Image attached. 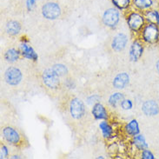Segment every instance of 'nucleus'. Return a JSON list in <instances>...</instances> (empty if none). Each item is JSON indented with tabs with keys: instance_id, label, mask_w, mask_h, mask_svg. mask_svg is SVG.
Here are the masks:
<instances>
[{
	"instance_id": "f257e3e1",
	"label": "nucleus",
	"mask_w": 159,
	"mask_h": 159,
	"mask_svg": "<svg viewBox=\"0 0 159 159\" xmlns=\"http://www.w3.org/2000/svg\"><path fill=\"white\" fill-rule=\"evenodd\" d=\"M140 39L143 43L156 45L159 43V26L154 23L147 22L140 32Z\"/></svg>"
},
{
	"instance_id": "f03ea898",
	"label": "nucleus",
	"mask_w": 159,
	"mask_h": 159,
	"mask_svg": "<svg viewBox=\"0 0 159 159\" xmlns=\"http://www.w3.org/2000/svg\"><path fill=\"white\" fill-rule=\"evenodd\" d=\"M126 20L129 30L138 34H140L141 30L147 23L144 13L141 11H132L129 13Z\"/></svg>"
},
{
	"instance_id": "7ed1b4c3",
	"label": "nucleus",
	"mask_w": 159,
	"mask_h": 159,
	"mask_svg": "<svg viewBox=\"0 0 159 159\" xmlns=\"http://www.w3.org/2000/svg\"><path fill=\"white\" fill-rule=\"evenodd\" d=\"M2 134H3L4 141L12 146L19 147L23 143L22 134L15 127L5 126L2 129Z\"/></svg>"
},
{
	"instance_id": "20e7f679",
	"label": "nucleus",
	"mask_w": 159,
	"mask_h": 159,
	"mask_svg": "<svg viewBox=\"0 0 159 159\" xmlns=\"http://www.w3.org/2000/svg\"><path fill=\"white\" fill-rule=\"evenodd\" d=\"M42 81L44 86L50 90H55L61 87L60 77L57 76L52 68L43 70L42 73Z\"/></svg>"
},
{
	"instance_id": "39448f33",
	"label": "nucleus",
	"mask_w": 159,
	"mask_h": 159,
	"mask_svg": "<svg viewBox=\"0 0 159 159\" xmlns=\"http://www.w3.org/2000/svg\"><path fill=\"white\" fill-rule=\"evenodd\" d=\"M70 114L72 118L78 120L81 119L85 115V106L81 99L78 98H73L70 99L69 105Z\"/></svg>"
},
{
	"instance_id": "423d86ee",
	"label": "nucleus",
	"mask_w": 159,
	"mask_h": 159,
	"mask_svg": "<svg viewBox=\"0 0 159 159\" xmlns=\"http://www.w3.org/2000/svg\"><path fill=\"white\" fill-rule=\"evenodd\" d=\"M23 74L17 67H9L4 72V80L9 85H18L22 81Z\"/></svg>"
},
{
	"instance_id": "0eeeda50",
	"label": "nucleus",
	"mask_w": 159,
	"mask_h": 159,
	"mask_svg": "<svg viewBox=\"0 0 159 159\" xmlns=\"http://www.w3.org/2000/svg\"><path fill=\"white\" fill-rule=\"evenodd\" d=\"M61 10L59 5L54 2H49L43 4L42 7V14L45 18L50 20H54L60 16Z\"/></svg>"
},
{
	"instance_id": "6e6552de",
	"label": "nucleus",
	"mask_w": 159,
	"mask_h": 159,
	"mask_svg": "<svg viewBox=\"0 0 159 159\" xmlns=\"http://www.w3.org/2000/svg\"><path fill=\"white\" fill-rule=\"evenodd\" d=\"M120 19L119 11L115 8H110L106 10L103 15V24L110 28L116 27Z\"/></svg>"
},
{
	"instance_id": "1a4fd4ad",
	"label": "nucleus",
	"mask_w": 159,
	"mask_h": 159,
	"mask_svg": "<svg viewBox=\"0 0 159 159\" xmlns=\"http://www.w3.org/2000/svg\"><path fill=\"white\" fill-rule=\"evenodd\" d=\"M144 46L142 40H135L129 48V57L131 62H138L143 57Z\"/></svg>"
},
{
	"instance_id": "9d476101",
	"label": "nucleus",
	"mask_w": 159,
	"mask_h": 159,
	"mask_svg": "<svg viewBox=\"0 0 159 159\" xmlns=\"http://www.w3.org/2000/svg\"><path fill=\"white\" fill-rule=\"evenodd\" d=\"M141 109L143 113L146 116H156L159 114V104L153 99L144 101Z\"/></svg>"
},
{
	"instance_id": "9b49d317",
	"label": "nucleus",
	"mask_w": 159,
	"mask_h": 159,
	"mask_svg": "<svg viewBox=\"0 0 159 159\" xmlns=\"http://www.w3.org/2000/svg\"><path fill=\"white\" fill-rule=\"evenodd\" d=\"M128 43V37L125 33H118L116 34L111 42V48L115 52H122L127 45Z\"/></svg>"
},
{
	"instance_id": "f8f14e48",
	"label": "nucleus",
	"mask_w": 159,
	"mask_h": 159,
	"mask_svg": "<svg viewBox=\"0 0 159 159\" xmlns=\"http://www.w3.org/2000/svg\"><path fill=\"white\" fill-rule=\"evenodd\" d=\"M92 115L97 120H106L108 119V111L106 108L101 103H95L92 106Z\"/></svg>"
},
{
	"instance_id": "ddd939ff",
	"label": "nucleus",
	"mask_w": 159,
	"mask_h": 159,
	"mask_svg": "<svg viewBox=\"0 0 159 159\" xmlns=\"http://www.w3.org/2000/svg\"><path fill=\"white\" fill-rule=\"evenodd\" d=\"M129 76L126 72H122L116 75V77L113 79L112 84L114 86V88L121 90V89H125L126 86L129 84Z\"/></svg>"
},
{
	"instance_id": "4468645a",
	"label": "nucleus",
	"mask_w": 159,
	"mask_h": 159,
	"mask_svg": "<svg viewBox=\"0 0 159 159\" xmlns=\"http://www.w3.org/2000/svg\"><path fill=\"white\" fill-rule=\"evenodd\" d=\"M20 52L21 55L24 57H25L27 59H31V60L36 61L38 59V55L35 52V51L32 49V47L30 46V44L26 43H22L20 44Z\"/></svg>"
},
{
	"instance_id": "2eb2a0df",
	"label": "nucleus",
	"mask_w": 159,
	"mask_h": 159,
	"mask_svg": "<svg viewBox=\"0 0 159 159\" xmlns=\"http://www.w3.org/2000/svg\"><path fill=\"white\" fill-rule=\"evenodd\" d=\"M135 8L141 12H146L151 10L154 5V0H133L132 1Z\"/></svg>"
},
{
	"instance_id": "dca6fc26",
	"label": "nucleus",
	"mask_w": 159,
	"mask_h": 159,
	"mask_svg": "<svg viewBox=\"0 0 159 159\" xmlns=\"http://www.w3.org/2000/svg\"><path fill=\"white\" fill-rule=\"evenodd\" d=\"M125 132L127 135H129V137H135L140 133V129H139V125L138 122L136 119H132L129 121L125 127Z\"/></svg>"
},
{
	"instance_id": "f3484780",
	"label": "nucleus",
	"mask_w": 159,
	"mask_h": 159,
	"mask_svg": "<svg viewBox=\"0 0 159 159\" xmlns=\"http://www.w3.org/2000/svg\"><path fill=\"white\" fill-rule=\"evenodd\" d=\"M5 31L10 36H17L21 31V25L15 20L8 22L5 25Z\"/></svg>"
},
{
	"instance_id": "a211bd4d",
	"label": "nucleus",
	"mask_w": 159,
	"mask_h": 159,
	"mask_svg": "<svg viewBox=\"0 0 159 159\" xmlns=\"http://www.w3.org/2000/svg\"><path fill=\"white\" fill-rule=\"evenodd\" d=\"M21 55L20 51H17L15 48H10L4 52V59L8 63H16L18 61Z\"/></svg>"
},
{
	"instance_id": "6ab92c4d",
	"label": "nucleus",
	"mask_w": 159,
	"mask_h": 159,
	"mask_svg": "<svg viewBox=\"0 0 159 159\" xmlns=\"http://www.w3.org/2000/svg\"><path fill=\"white\" fill-rule=\"evenodd\" d=\"M132 143L135 145V147L138 149V151H142L145 149H148L149 148V144L146 141V138L145 137L142 135V134H138L137 136L133 137V140H132Z\"/></svg>"
},
{
	"instance_id": "aec40b11",
	"label": "nucleus",
	"mask_w": 159,
	"mask_h": 159,
	"mask_svg": "<svg viewBox=\"0 0 159 159\" xmlns=\"http://www.w3.org/2000/svg\"><path fill=\"white\" fill-rule=\"evenodd\" d=\"M99 128L102 131V135L105 139H110L113 137V129L111 125H109L107 121H102L100 124H99Z\"/></svg>"
},
{
	"instance_id": "412c9836",
	"label": "nucleus",
	"mask_w": 159,
	"mask_h": 159,
	"mask_svg": "<svg viewBox=\"0 0 159 159\" xmlns=\"http://www.w3.org/2000/svg\"><path fill=\"white\" fill-rule=\"evenodd\" d=\"M125 99V95L121 92H116L109 98L108 103L112 108H117L120 106L122 101Z\"/></svg>"
},
{
	"instance_id": "4be33fe9",
	"label": "nucleus",
	"mask_w": 159,
	"mask_h": 159,
	"mask_svg": "<svg viewBox=\"0 0 159 159\" xmlns=\"http://www.w3.org/2000/svg\"><path fill=\"white\" fill-rule=\"evenodd\" d=\"M144 16L147 22L154 23L159 26V11L156 9H151L144 12Z\"/></svg>"
},
{
	"instance_id": "5701e85b",
	"label": "nucleus",
	"mask_w": 159,
	"mask_h": 159,
	"mask_svg": "<svg viewBox=\"0 0 159 159\" xmlns=\"http://www.w3.org/2000/svg\"><path fill=\"white\" fill-rule=\"evenodd\" d=\"M52 69L54 70V72L59 76L60 78H63V77H65L67 76L68 74V69L67 67L65 66V65H62V64H57V65H54L52 67Z\"/></svg>"
},
{
	"instance_id": "b1692460",
	"label": "nucleus",
	"mask_w": 159,
	"mask_h": 159,
	"mask_svg": "<svg viewBox=\"0 0 159 159\" xmlns=\"http://www.w3.org/2000/svg\"><path fill=\"white\" fill-rule=\"evenodd\" d=\"M112 2L116 8L120 10H126L130 5V0H112Z\"/></svg>"
},
{
	"instance_id": "393cba45",
	"label": "nucleus",
	"mask_w": 159,
	"mask_h": 159,
	"mask_svg": "<svg viewBox=\"0 0 159 159\" xmlns=\"http://www.w3.org/2000/svg\"><path fill=\"white\" fill-rule=\"evenodd\" d=\"M120 107L124 111H130L133 108V103L130 99H124L120 104Z\"/></svg>"
},
{
	"instance_id": "a878e982",
	"label": "nucleus",
	"mask_w": 159,
	"mask_h": 159,
	"mask_svg": "<svg viewBox=\"0 0 159 159\" xmlns=\"http://www.w3.org/2000/svg\"><path fill=\"white\" fill-rule=\"evenodd\" d=\"M141 158L143 159H155L156 157L155 155L151 152L149 148L148 149H145L143 151H141Z\"/></svg>"
},
{
	"instance_id": "bb28decb",
	"label": "nucleus",
	"mask_w": 159,
	"mask_h": 159,
	"mask_svg": "<svg viewBox=\"0 0 159 159\" xmlns=\"http://www.w3.org/2000/svg\"><path fill=\"white\" fill-rule=\"evenodd\" d=\"M100 99H101V98L99 96H98V95H93V96H90V97H89L87 98V103H88V104H90V105H94L95 103H98L99 101H100Z\"/></svg>"
},
{
	"instance_id": "cd10ccee",
	"label": "nucleus",
	"mask_w": 159,
	"mask_h": 159,
	"mask_svg": "<svg viewBox=\"0 0 159 159\" xmlns=\"http://www.w3.org/2000/svg\"><path fill=\"white\" fill-rule=\"evenodd\" d=\"M9 156V151L7 146H5L4 144H1V151H0V157L3 158H6Z\"/></svg>"
},
{
	"instance_id": "c85d7f7f",
	"label": "nucleus",
	"mask_w": 159,
	"mask_h": 159,
	"mask_svg": "<svg viewBox=\"0 0 159 159\" xmlns=\"http://www.w3.org/2000/svg\"><path fill=\"white\" fill-rule=\"evenodd\" d=\"M35 1L36 0H28L27 1V7L29 10H31L32 7L35 5Z\"/></svg>"
},
{
	"instance_id": "c756f323",
	"label": "nucleus",
	"mask_w": 159,
	"mask_h": 159,
	"mask_svg": "<svg viewBox=\"0 0 159 159\" xmlns=\"http://www.w3.org/2000/svg\"><path fill=\"white\" fill-rule=\"evenodd\" d=\"M156 70H157V73L159 74V59L157 61V63H156Z\"/></svg>"
}]
</instances>
